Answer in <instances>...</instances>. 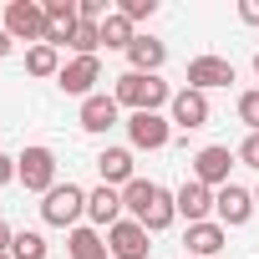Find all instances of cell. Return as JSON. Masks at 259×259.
<instances>
[{"mask_svg":"<svg viewBox=\"0 0 259 259\" xmlns=\"http://www.w3.org/2000/svg\"><path fill=\"white\" fill-rule=\"evenodd\" d=\"M127 143H133V153H163L173 143V122L163 112H127Z\"/></svg>","mask_w":259,"mask_h":259,"instance_id":"obj_4","label":"cell"},{"mask_svg":"<svg viewBox=\"0 0 259 259\" xmlns=\"http://www.w3.org/2000/svg\"><path fill=\"white\" fill-rule=\"evenodd\" d=\"M183 244H188V254H193V259H219V249L229 244V229H224L219 219H208V224H188Z\"/></svg>","mask_w":259,"mask_h":259,"instance_id":"obj_17","label":"cell"},{"mask_svg":"<svg viewBox=\"0 0 259 259\" xmlns=\"http://www.w3.org/2000/svg\"><path fill=\"white\" fill-rule=\"evenodd\" d=\"M97 81H102V56H71L66 66H61V76H56V87L66 92V97H97Z\"/></svg>","mask_w":259,"mask_h":259,"instance_id":"obj_9","label":"cell"},{"mask_svg":"<svg viewBox=\"0 0 259 259\" xmlns=\"http://www.w3.org/2000/svg\"><path fill=\"white\" fill-rule=\"evenodd\" d=\"M0 26L11 31V41H31V46L46 41V11L36 6V0H11L6 16H0Z\"/></svg>","mask_w":259,"mask_h":259,"instance_id":"obj_5","label":"cell"},{"mask_svg":"<svg viewBox=\"0 0 259 259\" xmlns=\"http://www.w3.org/2000/svg\"><path fill=\"white\" fill-rule=\"evenodd\" d=\"M87 219H92V229H112V224H122L127 219V208H122V188H107V183H97V188H87Z\"/></svg>","mask_w":259,"mask_h":259,"instance_id":"obj_11","label":"cell"},{"mask_svg":"<svg viewBox=\"0 0 259 259\" xmlns=\"http://www.w3.org/2000/svg\"><path fill=\"white\" fill-rule=\"evenodd\" d=\"M133 41H138V26L127 21L122 11H112V16L102 21V46H107V51H122V56H127V46H133Z\"/></svg>","mask_w":259,"mask_h":259,"instance_id":"obj_20","label":"cell"},{"mask_svg":"<svg viewBox=\"0 0 259 259\" xmlns=\"http://www.w3.org/2000/svg\"><path fill=\"white\" fill-rule=\"evenodd\" d=\"M239 163H244V168H254V173H259V133H249V138H244V143H239Z\"/></svg>","mask_w":259,"mask_h":259,"instance_id":"obj_27","label":"cell"},{"mask_svg":"<svg viewBox=\"0 0 259 259\" xmlns=\"http://www.w3.org/2000/svg\"><path fill=\"white\" fill-rule=\"evenodd\" d=\"M138 224L148 229V234H163V229H173L178 224V203H173V188H153V198H148V208L138 213Z\"/></svg>","mask_w":259,"mask_h":259,"instance_id":"obj_18","label":"cell"},{"mask_svg":"<svg viewBox=\"0 0 259 259\" xmlns=\"http://www.w3.org/2000/svg\"><path fill=\"white\" fill-rule=\"evenodd\" d=\"M153 234L138 224V219H122V224H112L107 229V249H112V259H148V244Z\"/></svg>","mask_w":259,"mask_h":259,"instance_id":"obj_10","label":"cell"},{"mask_svg":"<svg viewBox=\"0 0 259 259\" xmlns=\"http://www.w3.org/2000/svg\"><path fill=\"white\" fill-rule=\"evenodd\" d=\"M11 239H16V229H11L6 219H0V254H11Z\"/></svg>","mask_w":259,"mask_h":259,"instance_id":"obj_30","label":"cell"},{"mask_svg":"<svg viewBox=\"0 0 259 259\" xmlns=\"http://www.w3.org/2000/svg\"><path fill=\"white\" fill-rule=\"evenodd\" d=\"M11 183H16V158L0 153V188H11Z\"/></svg>","mask_w":259,"mask_h":259,"instance_id":"obj_28","label":"cell"},{"mask_svg":"<svg viewBox=\"0 0 259 259\" xmlns=\"http://www.w3.org/2000/svg\"><path fill=\"white\" fill-rule=\"evenodd\" d=\"M239 21L244 26H259V0H239Z\"/></svg>","mask_w":259,"mask_h":259,"instance_id":"obj_29","label":"cell"},{"mask_svg":"<svg viewBox=\"0 0 259 259\" xmlns=\"http://www.w3.org/2000/svg\"><path fill=\"white\" fill-rule=\"evenodd\" d=\"M97 173L107 188H127L138 178V163H133V148H102L97 153Z\"/></svg>","mask_w":259,"mask_h":259,"instance_id":"obj_16","label":"cell"},{"mask_svg":"<svg viewBox=\"0 0 259 259\" xmlns=\"http://www.w3.org/2000/svg\"><path fill=\"white\" fill-rule=\"evenodd\" d=\"M117 122H122V107H117V97H112V92H97V97H87V102H81V133L107 138Z\"/></svg>","mask_w":259,"mask_h":259,"instance_id":"obj_12","label":"cell"},{"mask_svg":"<svg viewBox=\"0 0 259 259\" xmlns=\"http://www.w3.org/2000/svg\"><path fill=\"white\" fill-rule=\"evenodd\" d=\"M66 254H71V259H112L107 234H102V229H92V224H76V229L66 234Z\"/></svg>","mask_w":259,"mask_h":259,"instance_id":"obj_19","label":"cell"},{"mask_svg":"<svg viewBox=\"0 0 259 259\" xmlns=\"http://www.w3.org/2000/svg\"><path fill=\"white\" fill-rule=\"evenodd\" d=\"M16 183L26 188V193H51L56 188V153L46 148V143H31V148H21L16 153Z\"/></svg>","mask_w":259,"mask_h":259,"instance_id":"obj_2","label":"cell"},{"mask_svg":"<svg viewBox=\"0 0 259 259\" xmlns=\"http://www.w3.org/2000/svg\"><path fill=\"white\" fill-rule=\"evenodd\" d=\"M254 76H259V51H254Z\"/></svg>","mask_w":259,"mask_h":259,"instance_id":"obj_32","label":"cell"},{"mask_svg":"<svg viewBox=\"0 0 259 259\" xmlns=\"http://www.w3.org/2000/svg\"><path fill=\"white\" fill-rule=\"evenodd\" d=\"M61 66H66V61H61L56 46H46V41H41V46H26V71H31V76H51V81H56Z\"/></svg>","mask_w":259,"mask_h":259,"instance_id":"obj_21","label":"cell"},{"mask_svg":"<svg viewBox=\"0 0 259 259\" xmlns=\"http://www.w3.org/2000/svg\"><path fill=\"white\" fill-rule=\"evenodd\" d=\"M213 107H208V92H193V87H178L173 102H168V122L183 127V133H198V127H208Z\"/></svg>","mask_w":259,"mask_h":259,"instance_id":"obj_7","label":"cell"},{"mask_svg":"<svg viewBox=\"0 0 259 259\" xmlns=\"http://www.w3.org/2000/svg\"><path fill=\"white\" fill-rule=\"evenodd\" d=\"M234 163H239V153H229L224 143H208V148H198V153H193V178H198L203 188H213V193H219L224 183H234V178H229V168H234Z\"/></svg>","mask_w":259,"mask_h":259,"instance_id":"obj_8","label":"cell"},{"mask_svg":"<svg viewBox=\"0 0 259 259\" xmlns=\"http://www.w3.org/2000/svg\"><path fill=\"white\" fill-rule=\"evenodd\" d=\"M163 61H168V41L138 31V41L127 46V71H143V76H163Z\"/></svg>","mask_w":259,"mask_h":259,"instance_id":"obj_14","label":"cell"},{"mask_svg":"<svg viewBox=\"0 0 259 259\" xmlns=\"http://www.w3.org/2000/svg\"><path fill=\"white\" fill-rule=\"evenodd\" d=\"M41 219L51 224V229H76L81 219H87V188L81 183H56L46 198H41Z\"/></svg>","mask_w":259,"mask_h":259,"instance_id":"obj_3","label":"cell"},{"mask_svg":"<svg viewBox=\"0 0 259 259\" xmlns=\"http://www.w3.org/2000/svg\"><path fill=\"white\" fill-rule=\"evenodd\" d=\"M254 213H259V208H254V188H244V183H224V188L213 193V219H219L224 229H244Z\"/></svg>","mask_w":259,"mask_h":259,"instance_id":"obj_6","label":"cell"},{"mask_svg":"<svg viewBox=\"0 0 259 259\" xmlns=\"http://www.w3.org/2000/svg\"><path fill=\"white\" fill-rule=\"evenodd\" d=\"M46 239L36 234V229H16V239H11V259H46Z\"/></svg>","mask_w":259,"mask_h":259,"instance_id":"obj_23","label":"cell"},{"mask_svg":"<svg viewBox=\"0 0 259 259\" xmlns=\"http://www.w3.org/2000/svg\"><path fill=\"white\" fill-rule=\"evenodd\" d=\"M153 188H158L153 178H133V183L122 188V208H127V219H138V213L148 208V198H153Z\"/></svg>","mask_w":259,"mask_h":259,"instance_id":"obj_24","label":"cell"},{"mask_svg":"<svg viewBox=\"0 0 259 259\" xmlns=\"http://www.w3.org/2000/svg\"><path fill=\"white\" fill-rule=\"evenodd\" d=\"M0 259H11V254H0Z\"/></svg>","mask_w":259,"mask_h":259,"instance_id":"obj_34","label":"cell"},{"mask_svg":"<svg viewBox=\"0 0 259 259\" xmlns=\"http://www.w3.org/2000/svg\"><path fill=\"white\" fill-rule=\"evenodd\" d=\"M234 81V61L229 56H193L188 61V87L193 92H219Z\"/></svg>","mask_w":259,"mask_h":259,"instance_id":"obj_13","label":"cell"},{"mask_svg":"<svg viewBox=\"0 0 259 259\" xmlns=\"http://www.w3.org/2000/svg\"><path fill=\"white\" fill-rule=\"evenodd\" d=\"M254 208H259V188H254Z\"/></svg>","mask_w":259,"mask_h":259,"instance_id":"obj_33","label":"cell"},{"mask_svg":"<svg viewBox=\"0 0 259 259\" xmlns=\"http://www.w3.org/2000/svg\"><path fill=\"white\" fill-rule=\"evenodd\" d=\"M239 122L249 127V133H259V87L239 92Z\"/></svg>","mask_w":259,"mask_h":259,"instance_id":"obj_25","label":"cell"},{"mask_svg":"<svg viewBox=\"0 0 259 259\" xmlns=\"http://www.w3.org/2000/svg\"><path fill=\"white\" fill-rule=\"evenodd\" d=\"M112 97H117V107H127V112H163V107L173 102V87H168L163 76L122 71L117 87H112Z\"/></svg>","mask_w":259,"mask_h":259,"instance_id":"obj_1","label":"cell"},{"mask_svg":"<svg viewBox=\"0 0 259 259\" xmlns=\"http://www.w3.org/2000/svg\"><path fill=\"white\" fill-rule=\"evenodd\" d=\"M66 51H71V56H97V51H102V26L76 21V31L66 36Z\"/></svg>","mask_w":259,"mask_h":259,"instance_id":"obj_22","label":"cell"},{"mask_svg":"<svg viewBox=\"0 0 259 259\" xmlns=\"http://www.w3.org/2000/svg\"><path fill=\"white\" fill-rule=\"evenodd\" d=\"M173 203H178V219L208 224V213H213V188H203L198 178H188L183 188H173Z\"/></svg>","mask_w":259,"mask_h":259,"instance_id":"obj_15","label":"cell"},{"mask_svg":"<svg viewBox=\"0 0 259 259\" xmlns=\"http://www.w3.org/2000/svg\"><path fill=\"white\" fill-rule=\"evenodd\" d=\"M11 51H16V41H11V31H6V26H0V61H6Z\"/></svg>","mask_w":259,"mask_h":259,"instance_id":"obj_31","label":"cell"},{"mask_svg":"<svg viewBox=\"0 0 259 259\" xmlns=\"http://www.w3.org/2000/svg\"><path fill=\"white\" fill-rule=\"evenodd\" d=\"M117 11H122L127 21H133V26H138V21H153V16H158V0H122Z\"/></svg>","mask_w":259,"mask_h":259,"instance_id":"obj_26","label":"cell"}]
</instances>
